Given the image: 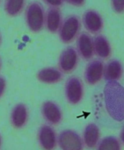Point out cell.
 Returning <instances> with one entry per match:
<instances>
[{
  "mask_svg": "<svg viewBox=\"0 0 124 150\" xmlns=\"http://www.w3.org/2000/svg\"><path fill=\"white\" fill-rule=\"evenodd\" d=\"M42 117L50 125H58L63 120V112L58 104L53 101H45L41 107Z\"/></svg>",
  "mask_w": 124,
  "mask_h": 150,
  "instance_id": "9c48e42d",
  "label": "cell"
},
{
  "mask_svg": "<svg viewBox=\"0 0 124 150\" xmlns=\"http://www.w3.org/2000/svg\"><path fill=\"white\" fill-rule=\"evenodd\" d=\"M62 15L58 8H50L45 14L46 30L51 33H58L62 24Z\"/></svg>",
  "mask_w": 124,
  "mask_h": 150,
  "instance_id": "9a60e30c",
  "label": "cell"
},
{
  "mask_svg": "<svg viewBox=\"0 0 124 150\" xmlns=\"http://www.w3.org/2000/svg\"><path fill=\"white\" fill-rule=\"evenodd\" d=\"M105 108L117 122L124 121V87L118 82H106L103 89Z\"/></svg>",
  "mask_w": 124,
  "mask_h": 150,
  "instance_id": "6da1fadb",
  "label": "cell"
},
{
  "mask_svg": "<svg viewBox=\"0 0 124 150\" xmlns=\"http://www.w3.org/2000/svg\"><path fill=\"white\" fill-rule=\"evenodd\" d=\"M44 3L50 8H59L63 5L64 0H43Z\"/></svg>",
  "mask_w": 124,
  "mask_h": 150,
  "instance_id": "44dd1931",
  "label": "cell"
},
{
  "mask_svg": "<svg viewBox=\"0 0 124 150\" xmlns=\"http://www.w3.org/2000/svg\"><path fill=\"white\" fill-rule=\"evenodd\" d=\"M70 5L75 7H82L85 4L86 0H64Z\"/></svg>",
  "mask_w": 124,
  "mask_h": 150,
  "instance_id": "603a6c76",
  "label": "cell"
},
{
  "mask_svg": "<svg viewBox=\"0 0 124 150\" xmlns=\"http://www.w3.org/2000/svg\"><path fill=\"white\" fill-rule=\"evenodd\" d=\"M29 119V110L24 103H18L13 108L10 116V121L13 127L22 129L27 125Z\"/></svg>",
  "mask_w": 124,
  "mask_h": 150,
  "instance_id": "7c38bea8",
  "label": "cell"
},
{
  "mask_svg": "<svg viewBox=\"0 0 124 150\" xmlns=\"http://www.w3.org/2000/svg\"><path fill=\"white\" fill-rule=\"evenodd\" d=\"M2 135H1V134H0V148H1V146H2Z\"/></svg>",
  "mask_w": 124,
  "mask_h": 150,
  "instance_id": "d4e9b609",
  "label": "cell"
},
{
  "mask_svg": "<svg viewBox=\"0 0 124 150\" xmlns=\"http://www.w3.org/2000/svg\"><path fill=\"white\" fill-rule=\"evenodd\" d=\"M2 58L0 57V70L2 69Z\"/></svg>",
  "mask_w": 124,
  "mask_h": 150,
  "instance_id": "484cf974",
  "label": "cell"
},
{
  "mask_svg": "<svg viewBox=\"0 0 124 150\" xmlns=\"http://www.w3.org/2000/svg\"><path fill=\"white\" fill-rule=\"evenodd\" d=\"M97 150H121V143L116 137L106 136L99 141Z\"/></svg>",
  "mask_w": 124,
  "mask_h": 150,
  "instance_id": "d6986e66",
  "label": "cell"
},
{
  "mask_svg": "<svg viewBox=\"0 0 124 150\" xmlns=\"http://www.w3.org/2000/svg\"><path fill=\"white\" fill-rule=\"evenodd\" d=\"M104 63L100 59H94L89 62L84 70V80L89 86H95L103 78Z\"/></svg>",
  "mask_w": 124,
  "mask_h": 150,
  "instance_id": "52a82bcc",
  "label": "cell"
},
{
  "mask_svg": "<svg viewBox=\"0 0 124 150\" xmlns=\"http://www.w3.org/2000/svg\"><path fill=\"white\" fill-rule=\"evenodd\" d=\"M25 3L26 0H5V13L11 17L17 16L23 11Z\"/></svg>",
  "mask_w": 124,
  "mask_h": 150,
  "instance_id": "ac0fdd59",
  "label": "cell"
},
{
  "mask_svg": "<svg viewBox=\"0 0 124 150\" xmlns=\"http://www.w3.org/2000/svg\"><path fill=\"white\" fill-rule=\"evenodd\" d=\"M100 131L98 126L95 123H89L85 127L83 132V144L88 149L97 146L100 141Z\"/></svg>",
  "mask_w": 124,
  "mask_h": 150,
  "instance_id": "2e32d148",
  "label": "cell"
},
{
  "mask_svg": "<svg viewBox=\"0 0 124 150\" xmlns=\"http://www.w3.org/2000/svg\"><path fill=\"white\" fill-rule=\"evenodd\" d=\"M38 141L43 150H55L58 145V136L54 128L50 125H43L38 131Z\"/></svg>",
  "mask_w": 124,
  "mask_h": 150,
  "instance_id": "ba28073f",
  "label": "cell"
},
{
  "mask_svg": "<svg viewBox=\"0 0 124 150\" xmlns=\"http://www.w3.org/2000/svg\"><path fill=\"white\" fill-rule=\"evenodd\" d=\"M95 54L102 60L109 58L112 54V47L109 40L103 35H97L93 38Z\"/></svg>",
  "mask_w": 124,
  "mask_h": 150,
  "instance_id": "e0dca14e",
  "label": "cell"
},
{
  "mask_svg": "<svg viewBox=\"0 0 124 150\" xmlns=\"http://www.w3.org/2000/svg\"><path fill=\"white\" fill-rule=\"evenodd\" d=\"M7 88V82L6 80L2 76H0V99L5 94V92L6 91Z\"/></svg>",
  "mask_w": 124,
  "mask_h": 150,
  "instance_id": "7402d4cb",
  "label": "cell"
},
{
  "mask_svg": "<svg viewBox=\"0 0 124 150\" xmlns=\"http://www.w3.org/2000/svg\"><path fill=\"white\" fill-rule=\"evenodd\" d=\"M2 43V35H1V33H0V46H1Z\"/></svg>",
  "mask_w": 124,
  "mask_h": 150,
  "instance_id": "4316f807",
  "label": "cell"
},
{
  "mask_svg": "<svg viewBox=\"0 0 124 150\" xmlns=\"http://www.w3.org/2000/svg\"><path fill=\"white\" fill-rule=\"evenodd\" d=\"M76 47L79 57L85 60H90L95 55L93 38L88 33H81L76 39Z\"/></svg>",
  "mask_w": 124,
  "mask_h": 150,
  "instance_id": "8fae6325",
  "label": "cell"
},
{
  "mask_svg": "<svg viewBox=\"0 0 124 150\" xmlns=\"http://www.w3.org/2000/svg\"><path fill=\"white\" fill-rule=\"evenodd\" d=\"M45 11L41 3L30 2L25 10L24 18L29 30L32 33L41 32L45 26Z\"/></svg>",
  "mask_w": 124,
  "mask_h": 150,
  "instance_id": "7a4b0ae2",
  "label": "cell"
},
{
  "mask_svg": "<svg viewBox=\"0 0 124 150\" xmlns=\"http://www.w3.org/2000/svg\"><path fill=\"white\" fill-rule=\"evenodd\" d=\"M120 141L124 144V125L123 126L122 129H121L120 133Z\"/></svg>",
  "mask_w": 124,
  "mask_h": 150,
  "instance_id": "cb8c5ba5",
  "label": "cell"
},
{
  "mask_svg": "<svg viewBox=\"0 0 124 150\" xmlns=\"http://www.w3.org/2000/svg\"><path fill=\"white\" fill-rule=\"evenodd\" d=\"M58 144L61 150H83L84 146L81 135L70 129H64L59 133Z\"/></svg>",
  "mask_w": 124,
  "mask_h": 150,
  "instance_id": "277c9868",
  "label": "cell"
},
{
  "mask_svg": "<svg viewBox=\"0 0 124 150\" xmlns=\"http://www.w3.org/2000/svg\"><path fill=\"white\" fill-rule=\"evenodd\" d=\"M111 6L116 13H124V0H111Z\"/></svg>",
  "mask_w": 124,
  "mask_h": 150,
  "instance_id": "ffe728a7",
  "label": "cell"
},
{
  "mask_svg": "<svg viewBox=\"0 0 124 150\" xmlns=\"http://www.w3.org/2000/svg\"><path fill=\"white\" fill-rule=\"evenodd\" d=\"M81 29V21L76 15H70L63 20L58 30L61 41L68 44L77 39Z\"/></svg>",
  "mask_w": 124,
  "mask_h": 150,
  "instance_id": "3957f363",
  "label": "cell"
},
{
  "mask_svg": "<svg viewBox=\"0 0 124 150\" xmlns=\"http://www.w3.org/2000/svg\"><path fill=\"white\" fill-rule=\"evenodd\" d=\"M79 54L73 47H67L61 52L58 60V69L63 74H70L77 68Z\"/></svg>",
  "mask_w": 124,
  "mask_h": 150,
  "instance_id": "8992f818",
  "label": "cell"
},
{
  "mask_svg": "<svg viewBox=\"0 0 124 150\" xmlns=\"http://www.w3.org/2000/svg\"><path fill=\"white\" fill-rule=\"evenodd\" d=\"M65 96L67 102L72 105L81 103L84 95L83 83L79 77L72 76L67 80L65 84Z\"/></svg>",
  "mask_w": 124,
  "mask_h": 150,
  "instance_id": "5b68a950",
  "label": "cell"
},
{
  "mask_svg": "<svg viewBox=\"0 0 124 150\" xmlns=\"http://www.w3.org/2000/svg\"><path fill=\"white\" fill-rule=\"evenodd\" d=\"M123 74V66L120 61L116 59L109 60L104 65L103 78L106 82H118Z\"/></svg>",
  "mask_w": 124,
  "mask_h": 150,
  "instance_id": "4fadbf2b",
  "label": "cell"
},
{
  "mask_svg": "<svg viewBox=\"0 0 124 150\" xmlns=\"http://www.w3.org/2000/svg\"><path fill=\"white\" fill-rule=\"evenodd\" d=\"M37 80L44 84H56L63 80L64 75L60 69L55 67H46L40 69L36 74Z\"/></svg>",
  "mask_w": 124,
  "mask_h": 150,
  "instance_id": "5bb4252c",
  "label": "cell"
},
{
  "mask_svg": "<svg viewBox=\"0 0 124 150\" xmlns=\"http://www.w3.org/2000/svg\"><path fill=\"white\" fill-rule=\"evenodd\" d=\"M82 23L85 29L93 35L100 34L104 27L103 17L95 10H87L83 13Z\"/></svg>",
  "mask_w": 124,
  "mask_h": 150,
  "instance_id": "30bf717a",
  "label": "cell"
}]
</instances>
